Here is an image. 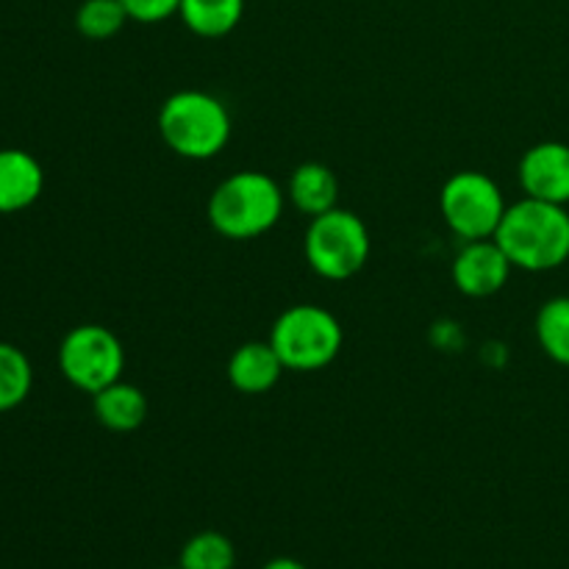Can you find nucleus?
<instances>
[{"instance_id": "obj_1", "label": "nucleus", "mask_w": 569, "mask_h": 569, "mask_svg": "<svg viewBox=\"0 0 569 569\" xmlns=\"http://www.w3.org/2000/svg\"><path fill=\"white\" fill-rule=\"evenodd\" d=\"M495 242L517 270L548 272L569 261L567 206L522 198L506 209Z\"/></svg>"}, {"instance_id": "obj_2", "label": "nucleus", "mask_w": 569, "mask_h": 569, "mask_svg": "<svg viewBox=\"0 0 569 569\" xmlns=\"http://www.w3.org/2000/svg\"><path fill=\"white\" fill-rule=\"evenodd\" d=\"M287 194L267 172L242 170L228 176L209 198L211 228L233 242H248L272 231L283 214Z\"/></svg>"}, {"instance_id": "obj_3", "label": "nucleus", "mask_w": 569, "mask_h": 569, "mask_svg": "<svg viewBox=\"0 0 569 569\" xmlns=\"http://www.w3.org/2000/svg\"><path fill=\"white\" fill-rule=\"evenodd\" d=\"M159 133L167 148L181 159H214L231 139V114L214 94L181 89L161 103Z\"/></svg>"}, {"instance_id": "obj_4", "label": "nucleus", "mask_w": 569, "mask_h": 569, "mask_svg": "<svg viewBox=\"0 0 569 569\" xmlns=\"http://www.w3.org/2000/svg\"><path fill=\"white\" fill-rule=\"evenodd\" d=\"M345 342L342 326L328 309L298 303L283 311L270 331V345L283 367L295 372H315L331 365Z\"/></svg>"}, {"instance_id": "obj_5", "label": "nucleus", "mask_w": 569, "mask_h": 569, "mask_svg": "<svg viewBox=\"0 0 569 569\" xmlns=\"http://www.w3.org/2000/svg\"><path fill=\"white\" fill-rule=\"evenodd\" d=\"M370 231L365 220L348 209H331L311 217L306 228L303 253L311 270L326 281H348L370 259Z\"/></svg>"}, {"instance_id": "obj_6", "label": "nucleus", "mask_w": 569, "mask_h": 569, "mask_svg": "<svg viewBox=\"0 0 569 569\" xmlns=\"http://www.w3.org/2000/svg\"><path fill=\"white\" fill-rule=\"evenodd\" d=\"M439 209L456 237L476 242V239H495L509 203L487 172L461 170L445 181Z\"/></svg>"}, {"instance_id": "obj_7", "label": "nucleus", "mask_w": 569, "mask_h": 569, "mask_svg": "<svg viewBox=\"0 0 569 569\" xmlns=\"http://www.w3.org/2000/svg\"><path fill=\"white\" fill-rule=\"evenodd\" d=\"M59 370L81 392L94 395L120 381L126 370V350L106 326H76L59 345Z\"/></svg>"}, {"instance_id": "obj_8", "label": "nucleus", "mask_w": 569, "mask_h": 569, "mask_svg": "<svg viewBox=\"0 0 569 569\" xmlns=\"http://www.w3.org/2000/svg\"><path fill=\"white\" fill-rule=\"evenodd\" d=\"M515 264L495 239L465 242L453 259V283L467 298H492L509 283Z\"/></svg>"}, {"instance_id": "obj_9", "label": "nucleus", "mask_w": 569, "mask_h": 569, "mask_svg": "<svg viewBox=\"0 0 569 569\" xmlns=\"http://www.w3.org/2000/svg\"><path fill=\"white\" fill-rule=\"evenodd\" d=\"M520 187L526 198L545 203H569V144L539 142L520 159Z\"/></svg>"}, {"instance_id": "obj_10", "label": "nucleus", "mask_w": 569, "mask_h": 569, "mask_svg": "<svg viewBox=\"0 0 569 569\" xmlns=\"http://www.w3.org/2000/svg\"><path fill=\"white\" fill-rule=\"evenodd\" d=\"M44 170L28 150H0V214H17L39 200Z\"/></svg>"}, {"instance_id": "obj_11", "label": "nucleus", "mask_w": 569, "mask_h": 569, "mask_svg": "<svg viewBox=\"0 0 569 569\" xmlns=\"http://www.w3.org/2000/svg\"><path fill=\"white\" fill-rule=\"evenodd\" d=\"M287 372L281 356L267 342H244L228 359V381L242 395H264Z\"/></svg>"}, {"instance_id": "obj_12", "label": "nucleus", "mask_w": 569, "mask_h": 569, "mask_svg": "<svg viewBox=\"0 0 569 569\" xmlns=\"http://www.w3.org/2000/svg\"><path fill=\"white\" fill-rule=\"evenodd\" d=\"M287 198L292 200L300 214L320 217L337 209L339 181L331 167L322 161H303L300 167H295L292 178H289Z\"/></svg>"}, {"instance_id": "obj_13", "label": "nucleus", "mask_w": 569, "mask_h": 569, "mask_svg": "<svg viewBox=\"0 0 569 569\" xmlns=\"http://www.w3.org/2000/svg\"><path fill=\"white\" fill-rule=\"evenodd\" d=\"M92 409L100 426L114 433L137 431L148 420V398H144V392L133 383H126L122 378L92 395Z\"/></svg>"}, {"instance_id": "obj_14", "label": "nucleus", "mask_w": 569, "mask_h": 569, "mask_svg": "<svg viewBox=\"0 0 569 569\" xmlns=\"http://www.w3.org/2000/svg\"><path fill=\"white\" fill-rule=\"evenodd\" d=\"M244 0H181L178 17L203 39L228 37L242 22Z\"/></svg>"}, {"instance_id": "obj_15", "label": "nucleus", "mask_w": 569, "mask_h": 569, "mask_svg": "<svg viewBox=\"0 0 569 569\" xmlns=\"http://www.w3.org/2000/svg\"><path fill=\"white\" fill-rule=\"evenodd\" d=\"M33 387L31 359L17 345L0 342V415L26 403Z\"/></svg>"}, {"instance_id": "obj_16", "label": "nucleus", "mask_w": 569, "mask_h": 569, "mask_svg": "<svg viewBox=\"0 0 569 569\" xmlns=\"http://www.w3.org/2000/svg\"><path fill=\"white\" fill-rule=\"evenodd\" d=\"M537 339L548 359L569 367V298H550L539 309Z\"/></svg>"}, {"instance_id": "obj_17", "label": "nucleus", "mask_w": 569, "mask_h": 569, "mask_svg": "<svg viewBox=\"0 0 569 569\" xmlns=\"http://www.w3.org/2000/svg\"><path fill=\"white\" fill-rule=\"evenodd\" d=\"M233 565H237V550L220 531H200L189 537L178 559L181 569H233Z\"/></svg>"}, {"instance_id": "obj_18", "label": "nucleus", "mask_w": 569, "mask_h": 569, "mask_svg": "<svg viewBox=\"0 0 569 569\" xmlns=\"http://www.w3.org/2000/svg\"><path fill=\"white\" fill-rule=\"evenodd\" d=\"M128 20L131 17H128L126 6L120 0H83L76 11L78 33L92 39V42L117 37Z\"/></svg>"}, {"instance_id": "obj_19", "label": "nucleus", "mask_w": 569, "mask_h": 569, "mask_svg": "<svg viewBox=\"0 0 569 569\" xmlns=\"http://www.w3.org/2000/svg\"><path fill=\"white\" fill-rule=\"evenodd\" d=\"M120 3L126 6L133 22H144V26L170 20L181 9V0H120Z\"/></svg>"}, {"instance_id": "obj_20", "label": "nucleus", "mask_w": 569, "mask_h": 569, "mask_svg": "<svg viewBox=\"0 0 569 569\" xmlns=\"http://www.w3.org/2000/svg\"><path fill=\"white\" fill-rule=\"evenodd\" d=\"M261 569H306L298 559H289V556H278V559H270Z\"/></svg>"}, {"instance_id": "obj_21", "label": "nucleus", "mask_w": 569, "mask_h": 569, "mask_svg": "<svg viewBox=\"0 0 569 569\" xmlns=\"http://www.w3.org/2000/svg\"><path fill=\"white\" fill-rule=\"evenodd\" d=\"M159 569H181V567H159Z\"/></svg>"}]
</instances>
